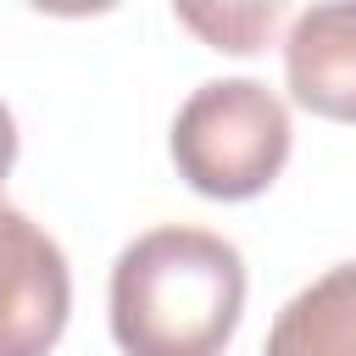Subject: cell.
I'll return each mask as SVG.
<instances>
[{
    "label": "cell",
    "mask_w": 356,
    "mask_h": 356,
    "mask_svg": "<svg viewBox=\"0 0 356 356\" xmlns=\"http://www.w3.org/2000/svg\"><path fill=\"white\" fill-rule=\"evenodd\" d=\"M245 312V256L206 228H150L111 267L122 356H222Z\"/></svg>",
    "instance_id": "6da1fadb"
},
{
    "label": "cell",
    "mask_w": 356,
    "mask_h": 356,
    "mask_svg": "<svg viewBox=\"0 0 356 356\" xmlns=\"http://www.w3.org/2000/svg\"><path fill=\"white\" fill-rule=\"evenodd\" d=\"M172 161L206 200H250L289 161V111L256 78L200 83L172 117Z\"/></svg>",
    "instance_id": "7a4b0ae2"
},
{
    "label": "cell",
    "mask_w": 356,
    "mask_h": 356,
    "mask_svg": "<svg viewBox=\"0 0 356 356\" xmlns=\"http://www.w3.org/2000/svg\"><path fill=\"white\" fill-rule=\"evenodd\" d=\"M72 317V273L61 245L0 200V356H50Z\"/></svg>",
    "instance_id": "3957f363"
},
{
    "label": "cell",
    "mask_w": 356,
    "mask_h": 356,
    "mask_svg": "<svg viewBox=\"0 0 356 356\" xmlns=\"http://www.w3.org/2000/svg\"><path fill=\"white\" fill-rule=\"evenodd\" d=\"M284 78L295 106L328 122H356V6L300 11L284 39Z\"/></svg>",
    "instance_id": "277c9868"
},
{
    "label": "cell",
    "mask_w": 356,
    "mask_h": 356,
    "mask_svg": "<svg viewBox=\"0 0 356 356\" xmlns=\"http://www.w3.org/2000/svg\"><path fill=\"white\" fill-rule=\"evenodd\" d=\"M261 356H356V261L312 278L273 317Z\"/></svg>",
    "instance_id": "5b68a950"
},
{
    "label": "cell",
    "mask_w": 356,
    "mask_h": 356,
    "mask_svg": "<svg viewBox=\"0 0 356 356\" xmlns=\"http://www.w3.org/2000/svg\"><path fill=\"white\" fill-rule=\"evenodd\" d=\"M11 161H17V122H11V111L0 106V184H6Z\"/></svg>",
    "instance_id": "8992f818"
}]
</instances>
